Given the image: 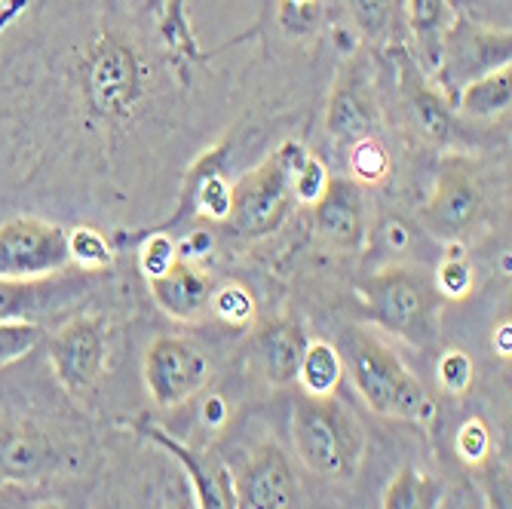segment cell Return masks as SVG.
<instances>
[{"mask_svg":"<svg viewBox=\"0 0 512 509\" xmlns=\"http://www.w3.org/2000/svg\"><path fill=\"white\" fill-rule=\"evenodd\" d=\"M34 509H62V506H53V503H46V506H34Z\"/></svg>","mask_w":512,"mask_h":509,"instance_id":"f35d334b","label":"cell"},{"mask_svg":"<svg viewBox=\"0 0 512 509\" xmlns=\"http://www.w3.org/2000/svg\"><path fill=\"white\" fill-rule=\"evenodd\" d=\"M209 307L215 310V316H218L221 322H227V326H246V322L252 319V313H255L252 295H249L243 286H234V283L215 289Z\"/></svg>","mask_w":512,"mask_h":509,"instance_id":"83f0119b","label":"cell"},{"mask_svg":"<svg viewBox=\"0 0 512 509\" xmlns=\"http://www.w3.org/2000/svg\"><path fill=\"white\" fill-rule=\"evenodd\" d=\"M488 451H491V433H488V424L482 418H473L460 427L457 433V454L467 460L470 467H482L488 460Z\"/></svg>","mask_w":512,"mask_h":509,"instance_id":"1f68e13d","label":"cell"},{"mask_svg":"<svg viewBox=\"0 0 512 509\" xmlns=\"http://www.w3.org/2000/svg\"><path fill=\"white\" fill-rule=\"evenodd\" d=\"M319 19V0H283V25L295 34H304Z\"/></svg>","mask_w":512,"mask_h":509,"instance_id":"e575fe53","label":"cell"},{"mask_svg":"<svg viewBox=\"0 0 512 509\" xmlns=\"http://www.w3.org/2000/svg\"><path fill=\"white\" fill-rule=\"evenodd\" d=\"M169 509H197V506H194L191 500H172Z\"/></svg>","mask_w":512,"mask_h":509,"instance_id":"74e56055","label":"cell"},{"mask_svg":"<svg viewBox=\"0 0 512 509\" xmlns=\"http://www.w3.org/2000/svg\"><path fill=\"white\" fill-rule=\"evenodd\" d=\"M436 375H439V384L445 393H451V396L467 393L473 387V359L463 350H448L439 356Z\"/></svg>","mask_w":512,"mask_h":509,"instance_id":"4dcf8cb0","label":"cell"},{"mask_svg":"<svg viewBox=\"0 0 512 509\" xmlns=\"http://www.w3.org/2000/svg\"><path fill=\"white\" fill-rule=\"evenodd\" d=\"M494 347H497V353H500V356H509V350H512V332H509V322H503V326H497Z\"/></svg>","mask_w":512,"mask_h":509,"instance_id":"8d00e7d4","label":"cell"},{"mask_svg":"<svg viewBox=\"0 0 512 509\" xmlns=\"http://www.w3.org/2000/svg\"><path fill=\"white\" fill-rule=\"evenodd\" d=\"M178 255H175V246H172V240L169 237H163V234H157V237H151L148 243H145V249H142V273L148 276V280H157V276L175 261Z\"/></svg>","mask_w":512,"mask_h":509,"instance_id":"836d02e7","label":"cell"},{"mask_svg":"<svg viewBox=\"0 0 512 509\" xmlns=\"http://www.w3.org/2000/svg\"><path fill=\"white\" fill-rule=\"evenodd\" d=\"M86 286V270H59L34 280H0V322H34Z\"/></svg>","mask_w":512,"mask_h":509,"instance_id":"5bb4252c","label":"cell"},{"mask_svg":"<svg viewBox=\"0 0 512 509\" xmlns=\"http://www.w3.org/2000/svg\"><path fill=\"white\" fill-rule=\"evenodd\" d=\"M145 62L120 31H99L80 59V92L89 114L105 123L132 117L145 96Z\"/></svg>","mask_w":512,"mask_h":509,"instance_id":"7a4b0ae2","label":"cell"},{"mask_svg":"<svg viewBox=\"0 0 512 509\" xmlns=\"http://www.w3.org/2000/svg\"><path fill=\"white\" fill-rule=\"evenodd\" d=\"M402 99L405 114L417 138H424L430 148H457L460 145V117L451 111V102L442 96V89L417 68L414 56H402Z\"/></svg>","mask_w":512,"mask_h":509,"instance_id":"7c38bea8","label":"cell"},{"mask_svg":"<svg viewBox=\"0 0 512 509\" xmlns=\"http://www.w3.org/2000/svg\"><path fill=\"white\" fill-rule=\"evenodd\" d=\"M237 509H295L298 488L279 445H261L234 482Z\"/></svg>","mask_w":512,"mask_h":509,"instance_id":"4fadbf2b","label":"cell"},{"mask_svg":"<svg viewBox=\"0 0 512 509\" xmlns=\"http://www.w3.org/2000/svg\"><path fill=\"white\" fill-rule=\"evenodd\" d=\"M46 460V451L37 439H28V436H16L4 445V464L10 473H37Z\"/></svg>","mask_w":512,"mask_h":509,"instance_id":"d6a6232c","label":"cell"},{"mask_svg":"<svg viewBox=\"0 0 512 509\" xmlns=\"http://www.w3.org/2000/svg\"><path fill=\"white\" fill-rule=\"evenodd\" d=\"M40 341V329L34 322H0V368L28 356Z\"/></svg>","mask_w":512,"mask_h":509,"instance_id":"f546056e","label":"cell"},{"mask_svg":"<svg viewBox=\"0 0 512 509\" xmlns=\"http://www.w3.org/2000/svg\"><path fill=\"white\" fill-rule=\"evenodd\" d=\"M145 384L157 405L175 408L209 384V359L188 338H157L145 353Z\"/></svg>","mask_w":512,"mask_h":509,"instance_id":"ba28073f","label":"cell"},{"mask_svg":"<svg viewBox=\"0 0 512 509\" xmlns=\"http://www.w3.org/2000/svg\"><path fill=\"white\" fill-rule=\"evenodd\" d=\"M365 307L378 326L414 347L436 341L442 295L433 276L414 267H387L362 286Z\"/></svg>","mask_w":512,"mask_h":509,"instance_id":"3957f363","label":"cell"},{"mask_svg":"<svg viewBox=\"0 0 512 509\" xmlns=\"http://www.w3.org/2000/svg\"><path fill=\"white\" fill-rule=\"evenodd\" d=\"M512 102V65L494 68L476 80H470L457 92V117L488 123L509 111Z\"/></svg>","mask_w":512,"mask_h":509,"instance_id":"ffe728a7","label":"cell"},{"mask_svg":"<svg viewBox=\"0 0 512 509\" xmlns=\"http://www.w3.org/2000/svg\"><path fill=\"white\" fill-rule=\"evenodd\" d=\"M482 206L485 203H482V191H479L473 169L457 154L442 160L430 203L424 209V221L430 227V234L445 243L463 240L479 224Z\"/></svg>","mask_w":512,"mask_h":509,"instance_id":"9c48e42d","label":"cell"},{"mask_svg":"<svg viewBox=\"0 0 512 509\" xmlns=\"http://www.w3.org/2000/svg\"><path fill=\"white\" fill-rule=\"evenodd\" d=\"M341 378H344L341 353L329 341H310L301 356V368H298V381H301L304 393L313 399L335 396L341 387Z\"/></svg>","mask_w":512,"mask_h":509,"instance_id":"44dd1931","label":"cell"},{"mask_svg":"<svg viewBox=\"0 0 512 509\" xmlns=\"http://www.w3.org/2000/svg\"><path fill=\"white\" fill-rule=\"evenodd\" d=\"M350 378L362 402L381 418H417L427 408L424 387L405 368V362L378 338L359 335L350 344Z\"/></svg>","mask_w":512,"mask_h":509,"instance_id":"5b68a950","label":"cell"},{"mask_svg":"<svg viewBox=\"0 0 512 509\" xmlns=\"http://www.w3.org/2000/svg\"><path fill=\"white\" fill-rule=\"evenodd\" d=\"M405 19L417 50L414 62L427 77H433L439 71L442 40L454 22L451 0H405Z\"/></svg>","mask_w":512,"mask_h":509,"instance_id":"d6986e66","label":"cell"},{"mask_svg":"<svg viewBox=\"0 0 512 509\" xmlns=\"http://www.w3.org/2000/svg\"><path fill=\"white\" fill-rule=\"evenodd\" d=\"M319 237L335 249H359L365 237V200L362 188L350 178H329V188L313 203Z\"/></svg>","mask_w":512,"mask_h":509,"instance_id":"2e32d148","label":"cell"},{"mask_svg":"<svg viewBox=\"0 0 512 509\" xmlns=\"http://www.w3.org/2000/svg\"><path fill=\"white\" fill-rule=\"evenodd\" d=\"M292 442L301 457V464L332 482H347L362 464L365 454V433L356 424L353 414L335 402L325 399H301L292 411Z\"/></svg>","mask_w":512,"mask_h":509,"instance_id":"6da1fadb","label":"cell"},{"mask_svg":"<svg viewBox=\"0 0 512 509\" xmlns=\"http://www.w3.org/2000/svg\"><path fill=\"white\" fill-rule=\"evenodd\" d=\"M353 25L368 43H387L393 34V0H344Z\"/></svg>","mask_w":512,"mask_h":509,"instance_id":"d4e9b609","label":"cell"},{"mask_svg":"<svg viewBox=\"0 0 512 509\" xmlns=\"http://www.w3.org/2000/svg\"><path fill=\"white\" fill-rule=\"evenodd\" d=\"M488 503H491V509H509V476L497 473L494 485L488 488Z\"/></svg>","mask_w":512,"mask_h":509,"instance_id":"d590c367","label":"cell"},{"mask_svg":"<svg viewBox=\"0 0 512 509\" xmlns=\"http://www.w3.org/2000/svg\"><path fill=\"white\" fill-rule=\"evenodd\" d=\"M230 200H234V184H227L218 172H206L194 188V206L209 221L230 218Z\"/></svg>","mask_w":512,"mask_h":509,"instance_id":"4316f807","label":"cell"},{"mask_svg":"<svg viewBox=\"0 0 512 509\" xmlns=\"http://www.w3.org/2000/svg\"><path fill=\"white\" fill-rule=\"evenodd\" d=\"M329 178H332L329 169H325L313 154H307L304 163L292 175V197L304 206H313L325 194V188H329Z\"/></svg>","mask_w":512,"mask_h":509,"instance_id":"f1b7e54d","label":"cell"},{"mask_svg":"<svg viewBox=\"0 0 512 509\" xmlns=\"http://www.w3.org/2000/svg\"><path fill=\"white\" fill-rule=\"evenodd\" d=\"M53 372L68 393L96 387L105 368V322L99 316H77L46 344Z\"/></svg>","mask_w":512,"mask_h":509,"instance_id":"30bf717a","label":"cell"},{"mask_svg":"<svg viewBox=\"0 0 512 509\" xmlns=\"http://www.w3.org/2000/svg\"><path fill=\"white\" fill-rule=\"evenodd\" d=\"M307 350V338L301 332V326L292 316L273 319L261 329L258 335V356H261V368L270 384H292L298 381V368H301V356Z\"/></svg>","mask_w":512,"mask_h":509,"instance_id":"ac0fdd59","label":"cell"},{"mask_svg":"<svg viewBox=\"0 0 512 509\" xmlns=\"http://www.w3.org/2000/svg\"><path fill=\"white\" fill-rule=\"evenodd\" d=\"M142 433L157 442L163 451H169L178 464L188 473L194 491H197V509H237V491H234V479H230L227 467L209 451H197L188 448L184 442L172 439L169 433L157 430L154 424H145Z\"/></svg>","mask_w":512,"mask_h":509,"instance_id":"9a60e30c","label":"cell"},{"mask_svg":"<svg viewBox=\"0 0 512 509\" xmlns=\"http://www.w3.org/2000/svg\"><path fill=\"white\" fill-rule=\"evenodd\" d=\"M71 267L68 230L34 215L0 224V280H34Z\"/></svg>","mask_w":512,"mask_h":509,"instance_id":"8992f818","label":"cell"},{"mask_svg":"<svg viewBox=\"0 0 512 509\" xmlns=\"http://www.w3.org/2000/svg\"><path fill=\"white\" fill-rule=\"evenodd\" d=\"M111 243L105 240L102 230L96 227H71L68 230V261L77 270H102L111 264Z\"/></svg>","mask_w":512,"mask_h":509,"instance_id":"cb8c5ba5","label":"cell"},{"mask_svg":"<svg viewBox=\"0 0 512 509\" xmlns=\"http://www.w3.org/2000/svg\"><path fill=\"white\" fill-rule=\"evenodd\" d=\"M442 497H445L442 479L417 467H402L393 476L381 509H439Z\"/></svg>","mask_w":512,"mask_h":509,"instance_id":"7402d4cb","label":"cell"},{"mask_svg":"<svg viewBox=\"0 0 512 509\" xmlns=\"http://www.w3.org/2000/svg\"><path fill=\"white\" fill-rule=\"evenodd\" d=\"M307 151L298 142H286L276 154H270L258 169L243 175L234 184V200H230V224L246 237L276 234L289 218L292 197V175L304 163Z\"/></svg>","mask_w":512,"mask_h":509,"instance_id":"277c9868","label":"cell"},{"mask_svg":"<svg viewBox=\"0 0 512 509\" xmlns=\"http://www.w3.org/2000/svg\"><path fill=\"white\" fill-rule=\"evenodd\" d=\"M433 283H436V292L448 301H460L473 292V270L457 243H448V258L436 267Z\"/></svg>","mask_w":512,"mask_h":509,"instance_id":"484cf974","label":"cell"},{"mask_svg":"<svg viewBox=\"0 0 512 509\" xmlns=\"http://www.w3.org/2000/svg\"><path fill=\"white\" fill-rule=\"evenodd\" d=\"M347 169H350V181H356L359 188L362 184H381V181H387V175L393 169V157L378 142V135H368L350 145Z\"/></svg>","mask_w":512,"mask_h":509,"instance_id":"603a6c76","label":"cell"},{"mask_svg":"<svg viewBox=\"0 0 512 509\" xmlns=\"http://www.w3.org/2000/svg\"><path fill=\"white\" fill-rule=\"evenodd\" d=\"M378 123H381V111H378L371 71L362 59H353L341 68L335 80L329 111H325V132L341 145H353L359 138L375 135Z\"/></svg>","mask_w":512,"mask_h":509,"instance_id":"8fae6325","label":"cell"},{"mask_svg":"<svg viewBox=\"0 0 512 509\" xmlns=\"http://www.w3.org/2000/svg\"><path fill=\"white\" fill-rule=\"evenodd\" d=\"M151 295L157 301V307L178 319V322H194L200 319L209 304H212V280L209 276L184 258H175L157 280H148Z\"/></svg>","mask_w":512,"mask_h":509,"instance_id":"e0dca14e","label":"cell"},{"mask_svg":"<svg viewBox=\"0 0 512 509\" xmlns=\"http://www.w3.org/2000/svg\"><path fill=\"white\" fill-rule=\"evenodd\" d=\"M509 31L482 28L479 22L460 16L451 22L445 40H442V56L439 71L433 83L448 86L454 96L467 86L470 80L509 65Z\"/></svg>","mask_w":512,"mask_h":509,"instance_id":"52a82bcc","label":"cell"}]
</instances>
